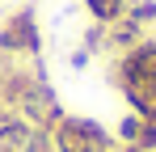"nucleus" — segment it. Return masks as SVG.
Instances as JSON below:
<instances>
[{"mask_svg":"<svg viewBox=\"0 0 156 152\" xmlns=\"http://www.w3.org/2000/svg\"><path fill=\"white\" fill-rule=\"evenodd\" d=\"M114 85L127 97L131 114L156 110V38H139L135 47L114 55Z\"/></svg>","mask_w":156,"mask_h":152,"instance_id":"nucleus-1","label":"nucleus"},{"mask_svg":"<svg viewBox=\"0 0 156 152\" xmlns=\"http://www.w3.org/2000/svg\"><path fill=\"white\" fill-rule=\"evenodd\" d=\"M47 135H51L55 152H114L118 148V139H114L101 123L80 118V114H63Z\"/></svg>","mask_w":156,"mask_h":152,"instance_id":"nucleus-2","label":"nucleus"},{"mask_svg":"<svg viewBox=\"0 0 156 152\" xmlns=\"http://www.w3.org/2000/svg\"><path fill=\"white\" fill-rule=\"evenodd\" d=\"M38 51H42V34L34 21V9H17L0 25V55L4 59H38Z\"/></svg>","mask_w":156,"mask_h":152,"instance_id":"nucleus-3","label":"nucleus"},{"mask_svg":"<svg viewBox=\"0 0 156 152\" xmlns=\"http://www.w3.org/2000/svg\"><path fill=\"white\" fill-rule=\"evenodd\" d=\"M84 9H89V17H93L97 25H114V21L127 17L131 0H84Z\"/></svg>","mask_w":156,"mask_h":152,"instance_id":"nucleus-4","label":"nucleus"},{"mask_svg":"<svg viewBox=\"0 0 156 152\" xmlns=\"http://www.w3.org/2000/svg\"><path fill=\"white\" fill-rule=\"evenodd\" d=\"M139 118H144V127H139V144H135V148L139 152H156V110L139 114Z\"/></svg>","mask_w":156,"mask_h":152,"instance_id":"nucleus-5","label":"nucleus"},{"mask_svg":"<svg viewBox=\"0 0 156 152\" xmlns=\"http://www.w3.org/2000/svg\"><path fill=\"white\" fill-rule=\"evenodd\" d=\"M127 17L131 21H139L144 30L156 21V0H131V9H127Z\"/></svg>","mask_w":156,"mask_h":152,"instance_id":"nucleus-6","label":"nucleus"},{"mask_svg":"<svg viewBox=\"0 0 156 152\" xmlns=\"http://www.w3.org/2000/svg\"><path fill=\"white\" fill-rule=\"evenodd\" d=\"M139 127H144V118H139V114H127V118L118 123V131H114V139H118V144H139Z\"/></svg>","mask_w":156,"mask_h":152,"instance_id":"nucleus-7","label":"nucleus"},{"mask_svg":"<svg viewBox=\"0 0 156 152\" xmlns=\"http://www.w3.org/2000/svg\"><path fill=\"white\" fill-rule=\"evenodd\" d=\"M89 55H93V51H84V47H80L76 55H72V68H84V63H89Z\"/></svg>","mask_w":156,"mask_h":152,"instance_id":"nucleus-8","label":"nucleus"}]
</instances>
